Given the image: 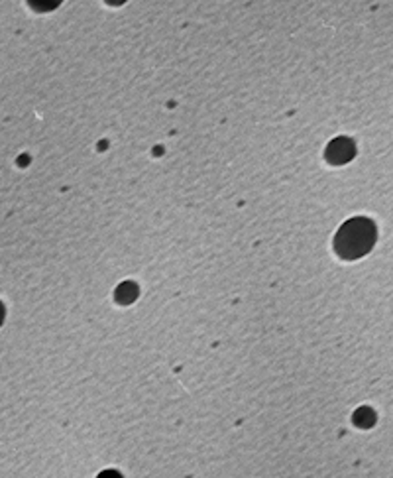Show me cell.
<instances>
[{
	"instance_id": "obj_1",
	"label": "cell",
	"mask_w": 393,
	"mask_h": 478,
	"mask_svg": "<svg viewBox=\"0 0 393 478\" xmlns=\"http://www.w3.org/2000/svg\"><path fill=\"white\" fill-rule=\"evenodd\" d=\"M376 238V231L370 221L364 219H354L348 221L340 229L337 236V250L338 254L344 258H358V256L366 254L374 245Z\"/></svg>"
},
{
	"instance_id": "obj_2",
	"label": "cell",
	"mask_w": 393,
	"mask_h": 478,
	"mask_svg": "<svg viewBox=\"0 0 393 478\" xmlns=\"http://www.w3.org/2000/svg\"><path fill=\"white\" fill-rule=\"evenodd\" d=\"M352 156V144L346 140H337L328 148V157L332 162H346Z\"/></svg>"
},
{
	"instance_id": "obj_3",
	"label": "cell",
	"mask_w": 393,
	"mask_h": 478,
	"mask_svg": "<svg viewBox=\"0 0 393 478\" xmlns=\"http://www.w3.org/2000/svg\"><path fill=\"white\" fill-rule=\"evenodd\" d=\"M28 2H30V6L35 8L38 12H47L54 10L61 0H28Z\"/></svg>"
},
{
	"instance_id": "obj_4",
	"label": "cell",
	"mask_w": 393,
	"mask_h": 478,
	"mask_svg": "<svg viewBox=\"0 0 393 478\" xmlns=\"http://www.w3.org/2000/svg\"><path fill=\"white\" fill-rule=\"evenodd\" d=\"M354 419H356V423L362 425V427H370L371 423H374V413H371V410H360Z\"/></svg>"
},
{
	"instance_id": "obj_5",
	"label": "cell",
	"mask_w": 393,
	"mask_h": 478,
	"mask_svg": "<svg viewBox=\"0 0 393 478\" xmlns=\"http://www.w3.org/2000/svg\"><path fill=\"white\" fill-rule=\"evenodd\" d=\"M101 478H120L116 472H102Z\"/></svg>"
},
{
	"instance_id": "obj_6",
	"label": "cell",
	"mask_w": 393,
	"mask_h": 478,
	"mask_svg": "<svg viewBox=\"0 0 393 478\" xmlns=\"http://www.w3.org/2000/svg\"><path fill=\"white\" fill-rule=\"evenodd\" d=\"M2 321H4V307H2V303H0V325H2Z\"/></svg>"
}]
</instances>
